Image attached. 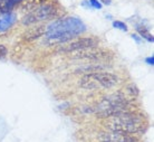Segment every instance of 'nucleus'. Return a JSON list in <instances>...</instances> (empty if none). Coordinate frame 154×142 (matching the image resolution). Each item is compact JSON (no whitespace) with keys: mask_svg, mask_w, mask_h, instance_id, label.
I'll return each instance as SVG.
<instances>
[{"mask_svg":"<svg viewBox=\"0 0 154 142\" xmlns=\"http://www.w3.org/2000/svg\"><path fill=\"white\" fill-rule=\"evenodd\" d=\"M45 33H46V26H37V27L29 29L25 34V38L28 39V40H34V39H37L44 36Z\"/></svg>","mask_w":154,"mask_h":142,"instance_id":"1a4fd4ad","label":"nucleus"},{"mask_svg":"<svg viewBox=\"0 0 154 142\" xmlns=\"http://www.w3.org/2000/svg\"><path fill=\"white\" fill-rule=\"evenodd\" d=\"M102 140L104 142H140L139 139L133 134L114 132V131H109V133H103Z\"/></svg>","mask_w":154,"mask_h":142,"instance_id":"0eeeda50","label":"nucleus"},{"mask_svg":"<svg viewBox=\"0 0 154 142\" xmlns=\"http://www.w3.org/2000/svg\"><path fill=\"white\" fill-rule=\"evenodd\" d=\"M146 62H147V64H150V65H153V64H154V57L152 56V57L146 58Z\"/></svg>","mask_w":154,"mask_h":142,"instance_id":"dca6fc26","label":"nucleus"},{"mask_svg":"<svg viewBox=\"0 0 154 142\" xmlns=\"http://www.w3.org/2000/svg\"><path fill=\"white\" fill-rule=\"evenodd\" d=\"M113 26L115 28H117V29H121V30H123V31H127V26L124 23H122V21L116 20V21L113 23Z\"/></svg>","mask_w":154,"mask_h":142,"instance_id":"ddd939ff","label":"nucleus"},{"mask_svg":"<svg viewBox=\"0 0 154 142\" xmlns=\"http://www.w3.org/2000/svg\"><path fill=\"white\" fill-rule=\"evenodd\" d=\"M136 30L139 31V34L141 35V37H144V38L147 39L149 42L153 43V36L147 31V29L145 27H143V26H137V27H136Z\"/></svg>","mask_w":154,"mask_h":142,"instance_id":"f8f14e48","label":"nucleus"},{"mask_svg":"<svg viewBox=\"0 0 154 142\" xmlns=\"http://www.w3.org/2000/svg\"><path fill=\"white\" fill-rule=\"evenodd\" d=\"M89 4L92 6L93 8H95V9H102V5L98 0H89Z\"/></svg>","mask_w":154,"mask_h":142,"instance_id":"2eb2a0df","label":"nucleus"},{"mask_svg":"<svg viewBox=\"0 0 154 142\" xmlns=\"http://www.w3.org/2000/svg\"><path fill=\"white\" fill-rule=\"evenodd\" d=\"M16 20H17V15L14 12H7L0 17V33L7 31L8 29L15 25Z\"/></svg>","mask_w":154,"mask_h":142,"instance_id":"6e6552de","label":"nucleus"},{"mask_svg":"<svg viewBox=\"0 0 154 142\" xmlns=\"http://www.w3.org/2000/svg\"><path fill=\"white\" fill-rule=\"evenodd\" d=\"M8 54V49H7V47L5 46V45H1L0 44V58H4L6 57Z\"/></svg>","mask_w":154,"mask_h":142,"instance_id":"4468645a","label":"nucleus"},{"mask_svg":"<svg viewBox=\"0 0 154 142\" xmlns=\"http://www.w3.org/2000/svg\"><path fill=\"white\" fill-rule=\"evenodd\" d=\"M100 1H102L104 5H111V2H112L111 0H100Z\"/></svg>","mask_w":154,"mask_h":142,"instance_id":"f3484780","label":"nucleus"},{"mask_svg":"<svg viewBox=\"0 0 154 142\" xmlns=\"http://www.w3.org/2000/svg\"><path fill=\"white\" fill-rule=\"evenodd\" d=\"M86 30L85 24L76 17H66L55 20L46 26L45 42L48 45H60L78 37Z\"/></svg>","mask_w":154,"mask_h":142,"instance_id":"f257e3e1","label":"nucleus"},{"mask_svg":"<svg viewBox=\"0 0 154 142\" xmlns=\"http://www.w3.org/2000/svg\"><path fill=\"white\" fill-rule=\"evenodd\" d=\"M15 6L16 4L12 0H0V16L10 12Z\"/></svg>","mask_w":154,"mask_h":142,"instance_id":"9b49d317","label":"nucleus"},{"mask_svg":"<svg viewBox=\"0 0 154 142\" xmlns=\"http://www.w3.org/2000/svg\"><path fill=\"white\" fill-rule=\"evenodd\" d=\"M47 0H23L19 2V7L23 10H32L35 8L46 4Z\"/></svg>","mask_w":154,"mask_h":142,"instance_id":"9d476101","label":"nucleus"},{"mask_svg":"<svg viewBox=\"0 0 154 142\" xmlns=\"http://www.w3.org/2000/svg\"><path fill=\"white\" fill-rule=\"evenodd\" d=\"M132 38H134L135 39V40H136V42H137V43H140V38H139V37H137V35H132Z\"/></svg>","mask_w":154,"mask_h":142,"instance_id":"a211bd4d","label":"nucleus"},{"mask_svg":"<svg viewBox=\"0 0 154 142\" xmlns=\"http://www.w3.org/2000/svg\"><path fill=\"white\" fill-rule=\"evenodd\" d=\"M62 9L55 4H44L39 7L32 9L29 14L23 18V24L26 26H31L40 21H46L60 16Z\"/></svg>","mask_w":154,"mask_h":142,"instance_id":"20e7f679","label":"nucleus"},{"mask_svg":"<svg viewBox=\"0 0 154 142\" xmlns=\"http://www.w3.org/2000/svg\"><path fill=\"white\" fill-rule=\"evenodd\" d=\"M12 1H14V2H15L16 5H17V4H19L20 1H23V0H12Z\"/></svg>","mask_w":154,"mask_h":142,"instance_id":"6ab92c4d","label":"nucleus"},{"mask_svg":"<svg viewBox=\"0 0 154 142\" xmlns=\"http://www.w3.org/2000/svg\"><path fill=\"white\" fill-rule=\"evenodd\" d=\"M98 45V39L95 37H82L76 40H70L65 43V45L60 47V52L63 53H72L75 50L85 49V48H92Z\"/></svg>","mask_w":154,"mask_h":142,"instance_id":"423d86ee","label":"nucleus"},{"mask_svg":"<svg viewBox=\"0 0 154 142\" xmlns=\"http://www.w3.org/2000/svg\"><path fill=\"white\" fill-rule=\"evenodd\" d=\"M105 128L108 131L127 133V134H136L144 130L145 122L143 118L134 113L119 115L115 118H109L105 122Z\"/></svg>","mask_w":154,"mask_h":142,"instance_id":"f03ea898","label":"nucleus"},{"mask_svg":"<svg viewBox=\"0 0 154 142\" xmlns=\"http://www.w3.org/2000/svg\"><path fill=\"white\" fill-rule=\"evenodd\" d=\"M119 83L117 75L108 72H95L86 74L82 77L79 85L85 90H97V88H111Z\"/></svg>","mask_w":154,"mask_h":142,"instance_id":"7ed1b4c3","label":"nucleus"},{"mask_svg":"<svg viewBox=\"0 0 154 142\" xmlns=\"http://www.w3.org/2000/svg\"><path fill=\"white\" fill-rule=\"evenodd\" d=\"M72 58L76 59H87V61H104V59H109L112 58L113 53L109 50L102 49V48H85V49H79L72 52Z\"/></svg>","mask_w":154,"mask_h":142,"instance_id":"39448f33","label":"nucleus"}]
</instances>
